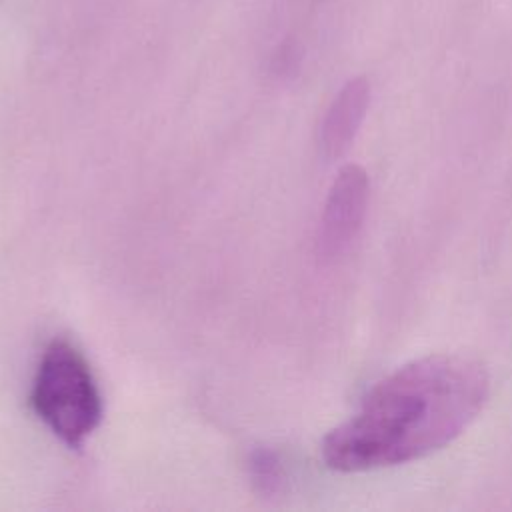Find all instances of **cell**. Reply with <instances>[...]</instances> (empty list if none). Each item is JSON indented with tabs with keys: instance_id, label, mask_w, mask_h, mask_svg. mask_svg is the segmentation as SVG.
<instances>
[{
	"instance_id": "277c9868",
	"label": "cell",
	"mask_w": 512,
	"mask_h": 512,
	"mask_svg": "<svg viewBox=\"0 0 512 512\" xmlns=\"http://www.w3.org/2000/svg\"><path fill=\"white\" fill-rule=\"evenodd\" d=\"M370 104V84L366 78L348 80L328 106L320 126V148L324 156L338 158L354 142Z\"/></svg>"
},
{
	"instance_id": "6da1fadb",
	"label": "cell",
	"mask_w": 512,
	"mask_h": 512,
	"mask_svg": "<svg viewBox=\"0 0 512 512\" xmlns=\"http://www.w3.org/2000/svg\"><path fill=\"white\" fill-rule=\"evenodd\" d=\"M490 394L486 368L468 356L434 354L382 378L358 410L332 428L322 458L338 472H366L424 458L456 440Z\"/></svg>"
},
{
	"instance_id": "5b68a950",
	"label": "cell",
	"mask_w": 512,
	"mask_h": 512,
	"mask_svg": "<svg viewBox=\"0 0 512 512\" xmlns=\"http://www.w3.org/2000/svg\"><path fill=\"white\" fill-rule=\"evenodd\" d=\"M250 476L262 494H272L282 484V464L268 448H258L250 456Z\"/></svg>"
},
{
	"instance_id": "7a4b0ae2",
	"label": "cell",
	"mask_w": 512,
	"mask_h": 512,
	"mask_svg": "<svg viewBox=\"0 0 512 512\" xmlns=\"http://www.w3.org/2000/svg\"><path fill=\"white\" fill-rule=\"evenodd\" d=\"M30 406L66 446L80 448L102 420V396L76 346L52 340L38 364Z\"/></svg>"
},
{
	"instance_id": "3957f363",
	"label": "cell",
	"mask_w": 512,
	"mask_h": 512,
	"mask_svg": "<svg viewBox=\"0 0 512 512\" xmlns=\"http://www.w3.org/2000/svg\"><path fill=\"white\" fill-rule=\"evenodd\" d=\"M370 182L358 164H346L336 174L320 218L318 254L322 260L342 256L358 236L368 210Z\"/></svg>"
}]
</instances>
